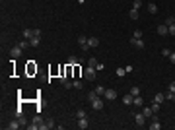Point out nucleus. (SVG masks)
<instances>
[{"label": "nucleus", "mask_w": 175, "mask_h": 130, "mask_svg": "<svg viewBox=\"0 0 175 130\" xmlns=\"http://www.w3.org/2000/svg\"><path fill=\"white\" fill-rule=\"evenodd\" d=\"M90 105H91V109L101 111V109H103V105H105V99L101 97V95H99V97H95V99H93V101H91Z\"/></svg>", "instance_id": "f257e3e1"}, {"label": "nucleus", "mask_w": 175, "mask_h": 130, "mask_svg": "<svg viewBox=\"0 0 175 130\" xmlns=\"http://www.w3.org/2000/svg\"><path fill=\"white\" fill-rule=\"evenodd\" d=\"M21 54H24V49H21L19 45H16V47L10 49V56H12V58H19Z\"/></svg>", "instance_id": "f03ea898"}, {"label": "nucleus", "mask_w": 175, "mask_h": 130, "mask_svg": "<svg viewBox=\"0 0 175 130\" xmlns=\"http://www.w3.org/2000/svg\"><path fill=\"white\" fill-rule=\"evenodd\" d=\"M95 74H97L95 68H91V66H86V70H84L86 80H95Z\"/></svg>", "instance_id": "7ed1b4c3"}, {"label": "nucleus", "mask_w": 175, "mask_h": 130, "mask_svg": "<svg viewBox=\"0 0 175 130\" xmlns=\"http://www.w3.org/2000/svg\"><path fill=\"white\" fill-rule=\"evenodd\" d=\"M103 99H105V101H115V99H117V91L115 89H105Z\"/></svg>", "instance_id": "20e7f679"}, {"label": "nucleus", "mask_w": 175, "mask_h": 130, "mask_svg": "<svg viewBox=\"0 0 175 130\" xmlns=\"http://www.w3.org/2000/svg\"><path fill=\"white\" fill-rule=\"evenodd\" d=\"M78 45L82 47V51H88V49H90V45H88V37H86V35H80V37H78Z\"/></svg>", "instance_id": "39448f33"}, {"label": "nucleus", "mask_w": 175, "mask_h": 130, "mask_svg": "<svg viewBox=\"0 0 175 130\" xmlns=\"http://www.w3.org/2000/svg\"><path fill=\"white\" fill-rule=\"evenodd\" d=\"M134 122L138 124V126H144V124H146V117H144V113H136V115H134Z\"/></svg>", "instance_id": "423d86ee"}, {"label": "nucleus", "mask_w": 175, "mask_h": 130, "mask_svg": "<svg viewBox=\"0 0 175 130\" xmlns=\"http://www.w3.org/2000/svg\"><path fill=\"white\" fill-rule=\"evenodd\" d=\"M132 47H136V49H144V41L142 39H136V37H130V41H129Z\"/></svg>", "instance_id": "0eeeda50"}, {"label": "nucleus", "mask_w": 175, "mask_h": 130, "mask_svg": "<svg viewBox=\"0 0 175 130\" xmlns=\"http://www.w3.org/2000/svg\"><path fill=\"white\" fill-rule=\"evenodd\" d=\"M6 128L8 130H18V128H21V122H19L18 118H16V120H10V122L6 124Z\"/></svg>", "instance_id": "6e6552de"}, {"label": "nucleus", "mask_w": 175, "mask_h": 130, "mask_svg": "<svg viewBox=\"0 0 175 130\" xmlns=\"http://www.w3.org/2000/svg\"><path fill=\"white\" fill-rule=\"evenodd\" d=\"M80 130H86L88 126H90V122H88V117H84V118H78V124H76Z\"/></svg>", "instance_id": "1a4fd4ad"}, {"label": "nucleus", "mask_w": 175, "mask_h": 130, "mask_svg": "<svg viewBox=\"0 0 175 130\" xmlns=\"http://www.w3.org/2000/svg\"><path fill=\"white\" fill-rule=\"evenodd\" d=\"M158 33H160V35H169V27L165 25V23H160V25H158Z\"/></svg>", "instance_id": "9d476101"}, {"label": "nucleus", "mask_w": 175, "mask_h": 130, "mask_svg": "<svg viewBox=\"0 0 175 130\" xmlns=\"http://www.w3.org/2000/svg\"><path fill=\"white\" fill-rule=\"evenodd\" d=\"M142 113H144V117H146V118H154L156 117V113L152 111V107H144Z\"/></svg>", "instance_id": "9b49d317"}, {"label": "nucleus", "mask_w": 175, "mask_h": 130, "mask_svg": "<svg viewBox=\"0 0 175 130\" xmlns=\"http://www.w3.org/2000/svg\"><path fill=\"white\" fill-rule=\"evenodd\" d=\"M123 103H125V105H129V107H130V105L134 103V95H130V93L123 95Z\"/></svg>", "instance_id": "f8f14e48"}, {"label": "nucleus", "mask_w": 175, "mask_h": 130, "mask_svg": "<svg viewBox=\"0 0 175 130\" xmlns=\"http://www.w3.org/2000/svg\"><path fill=\"white\" fill-rule=\"evenodd\" d=\"M60 84L64 85L66 89H70V87H74V85H72V82L68 80V76H62V78H60Z\"/></svg>", "instance_id": "ddd939ff"}, {"label": "nucleus", "mask_w": 175, "mask_h": 130, "mask_svg": "<svg viewBox=\"0 0 175 130\" xmlns=\"http://www.w3.org/2000/svg\"><path fill=\"white\" fill-rule=\"evenodd\" d=\"M150 130H162V124H160V120L154 117V120H152V124H150Z\"/></svg>", "instance_id": "4468645a"}, {"label": "nucleus", "mask_w": 175, "mask_h": 130, "mask_svg": "<svg viewBox=\"0 0 175 130\" xmlns=\"http://www.w3.org/2000/svg\"><path fill=\"white\" fill-rule=\"evenodd\" d=\"M88 45H90V49H93V47L99 45V39L97 37H88Z\"/></svg>", "instance_id": "2eb2a0df"}, {"label": "nucleus", "mask_w": 175, "mask_h": 130, "mask_svg": "<svg viewBox=\"0 0 175 130\" xmlns=\"http://www.w3.org/2000/svg\"><path fill=\"white\" fill-rule=\"evenodd\" d=\"M154 101L162 105L163 101H165V93H156V95H154Z\"/></svg>", "instance_id": "dca6fc26"}, {"label": "nucleus", "mask_w": 175, "mask_h": 130, "mask_svg": "<svg viewBox=\"0 0 175 130\" xmlns=\"http://www.w3.org/2000/svg\"><path fill=\"white\" fill-rule=\"evenodd\" d=\"M78 62H80V60H78L76 56H74V54H72V56H68V60H66V66H76Z\"/></svg>", "instance_id": "f3484780"}, {"label": "nucleus", "mask_w": 175, "mask_h": 130, "mask_svg": "<svg viewBox=\"0 0 175 130\" xmlns=\"http://www.w3.org/2000/svg\"><path fill=\"white\" fill-rule=\"evenodd\" d=\"M39 43H41V37H35L33 35L31 39H29V47H39Z\"/></svg>", "instance_id": "a211bd4d"}, {"label": "nucleus", "mask_w": 175, "mask_h": 130, "mask_svg": "<svg viewBox=\"0 0 175 130\" xmlns=\"http://www.w3.org/2000/svg\"><path fill=\"white\" fill-rule=\"evenodd\" d=\"M115 76H117V78H123V76H127V70H125V66H121V68H117Z\"/></svg>", "instance_id": "6ab92c4d"}, {"label": "nucleus", "mask_w": 175, "mask_h": 130, "mask_svg": "<svg viewBox=\"0 0 175 130\" xmlns=\"http://www.w3.org/2000/svg\"><path fill=\"white\" fill-rule=\"evenodd\" d=\"M129 16H130V20H138V18H140V14H138V10H136V8H132V10H130Z\"/></svg>", "instance_id": "aec40b11"}, {"label": "nucleus", "mask_w": 175, "mask_h": 130, "mask_svg": "<svg viewBox=\"0 0 175 130\" xmlns=\"http://www.w3.org/2000/svg\"><path fill=\"white\" fill-rule=\"evenodd\" d=\"M129 93H130V95H134V97H136V95H140V87H138V85H132V87H130V91H129Z\"/></svg>", "instance_id": "412c9836"}, {"label": "nucleus", "mask_w": 175, "mask_h": 130, "mask_svg": "<svg viewBox=\"0 0 175 130\" xmlns=\"http://www.w3.org/2000/svg\"><path fill=\"white\" fill-rule=\"evenodd\" d=\"M33 35H35V33H33V29H24V37H26V39H27V41L31 39Z\"/></svg>", "instance_id": "4be33fe9"}, {"label": "nucleus", "mask_w": 175, "mask_h": 130, "mask_svg": "<svg viewBox=\"0 0 175 130\" xmlns=\"http://www.w3.org/2000/svg\"><path fill=\"white\" fill-rule=\"evenodd\" d=\"M148 12L150 14H158V6H156L154 2H150V4H148Z\"/></svg>", "instance_id": "5701e85b"}, {"label": "nucleus", "mask_w": 175, "mask_h": 130, "mask_svg": "<svg viewBox=\"0 0 175 130\" xmlns=\"http://www.w3.org/2000/svg\"><path fill=\"white\" fill-rule=\"evenodd\" d=\"M95 97H99V95H97V93H95V89H93V91H90V93H88V101H90V103H91V101H93V99H95Z\"/></svg>", "instance_id": "b1692460"}, {"label": "nucleus", "mask_w": 175, "mask_h": 130, "mask_svg": "<svg viewBox=\"0 0 175 130\" xmlns=\"http://www.w3.org/2000/svg\"><path fill=\"white\" fill-rule=\"evenodd\" d=\"M142 103H144L142 97H140V95H136V97H134V103H132V105H136V107H142Z\"/></svg>", "instance_id": "393cba45"}, {"label": "nucleus", "mask_w": 175, "mask_h": 130, "mask_svg": "<svg viewBox=\"0 0 175 130\" xmlns=\"http://www.w3.org/2000/svg\"><path fill=\"white\" fill-rule=\"evenodd\" d=\"M84 117H88V115H86V111L84 109H78L76 111V118H84Z\"/></svg>", "instance_id": "a878e982"}, {"label": "nucleus", "mask_w": 175, "mask_h": 130, "mask_svg": "<svg viewBox=\"0 0 175 130\" xmlns=\"http://www.w3.org/2000/svg\"><path fill=\"white\" fill-rule=\"evenodd\" d=\"M173 23H175V18H173V16H167V18H165V25H173Z\"/></svg>", "instance_id": "bb28decb"}, {"label": "nucleus", "mask_w": 175, "mask_h": 130, "mask_svg": "<svg viewBox=\"0 0 175 130\" xmlns=\"http://www.w3.org/2000/svg\"><path fill=\"white\" fill-rule=\"evenodd\" d=\"M132 8L140 10V8H142V0H132Z\"/></svg>", "instance_id": "cd10ccee"}, {"label": "nucleus", "mask_w": 175, "mask_h": 130, "mask_svg": "<svg viewBox=\"0 0 175 130\" xmlns=\"http://www.w3.org/2000/svg\"><path fill=\"white\" fill-rule=\"evenodd\" d=\"M95 93H97V95H103V93H105V87H103V85H97V87H95Z\"/></svg>", "instance_id": "c85d7f7f"}, {"label": "nucleus", "mask_w": 175, "mask_h": 130, "mask_svg": "<svg viewBox=\"0 0 175 130\" xmlns=\"http://www.w3.org/2000/svg\"><path fill=\"white\" fill-rule=\"evenodd\" d=\"M72 85H74L76 89H82V87H84V84H82L80 80H76V82H72Z\"/></svg>", "instance_id": "c756f323"}, {"label": "nucleus", "mask_w": 175, "mask_h": 130, "mask_svg": "<svg viewBox=\"0 0 175 130\" xmlns=\"http://www.w3.org/2000/svg\"><path fill=\"white\" fill-rule=\"evenodd\" d=\"M132 37H136V39H142V31H140V29H134Z\"/></svg>", "instance_id": "7c9ffc66"}, {"label": "nucleus", "mask_w": 175, "mask_h": 130, "mask_svg": "<svg viewBox=\"0 0 175 130\" xmlns=\"http://www.w3.org/2000/svg\"><path fill=\"white\" fill-rule=\"evenodd\" d=\"M88 66L95 68V66H97V58H90V60H88Z\"/></svg>", "instance_id": "2f4dec72"}, {"label": "nucleus", "mask_w": 175, "mask_h": 130, "mask_svg": "<svg viewBox=\"0 0 175 130\" xmlns=\"http://www.w3.org/2000/svg\"><path fill=\"white\" fill-rule=\"evenodd\" d=\"M152 111H154V113H160V103H152Z\"/></svg>", "instance_id": "473e14b6"}, {"label": "nucleus", "mask_w": 175, "mask_h": 130, "mask_svg": "<svg viewBox=\"0 0 175 130\" xmlns=\"http://www.w3.org/2000/svg\"><path fill=\"white\" fill-rule=\"evenodd\" d=\"M33 122H37V124H41V122H43V118H41V115H35V117H33Z\"/></svg>", "instance_id": "72a5a7b5"}, {"label": "nucleus", "mask_w": 175, "mask_h": 130, "mask_svg": "<svg viewBox=\"0 0 175 130\" xmlns=\"http://www.w3.org/2000/svg\"><path fill=\"white\" fill-rule=\"evenodd\" d=\"M167 89L171 91V93H175V82H169V85H167Z\"/></svg>", "instance_id": "f704fd0d"}, {"label": "nucleus", "mask_w": 175, "mask_h": 130, "mask_svg": "<svg viewBox=\"0 0 175 130\" xmlns=\"http://www.w3.org/2000/svg\"><path fill=\"white\" fill-rule=\"evenodd\" d=\"M162 54H163V56H167V58H169V54H171V51H169L167 47H165V49H163V51H162Z\"/></svg>", "instance_id": "c9c22d12"}, {"label": "nucleus", "mask_w": 175, "mask_h": 130, "mask_svg": "<svg viewBox=\"0 0 175 130\" xmlns=\"http://www.w3.org/2000/svg\"><path fill=\"white\" fill-rule=\"evenodd\" d=\"M27 128H29V130H39V124H37V122H33V124H29Z\"/></svg>", "instance_id": "e433bc0d"}, {"label": "nucleus", "mask_w": 175, "mask_h": 130, "mask_svg": "<svg viewBox=\"0 0 175 130\" xmlns=\"http://www.w3.org/2000/svg\"><path fill=\"white\" fill-rule=\"evenodd\" d=\"M103 68H105L103 62H97V66H95V70H97V72H99V70H103Z\"/></svg>", "instance_id": "4c0bfd02"}, {"label": "nucleus", "mask_w": 175, "mask_h": 130, "mask_svg": "<svg viewBox=\"0 0 175 130\" xmlns=\"http://www.w3.org/2000/svg\"><path fill=\"white\" fill-rule=\"evenodd\" d=\"M125 70H127V74H130V72H134V66H125Z\"/></svg>", "instance_id": "58836bf2"}, {"label": "nucleus", "mask_w": 175, "mask_h": 130, "mask_svg": "<svg viewBox=\"0 0 175 130\" xmlns=\"http://www.w3.org/2000/svg\"><path fill=\"white\" fill-rule=\"evenodd\" d=\"M169 62H171V64H175V52L171 51V54H169Z\"/></svg>", "instance_id": "ea45409f"}, {"label": "nucleus", "mask_w": 175, "mask_h": 130, "mask_svg": "<svg viewBox=\"0 0 175 130\" xmlns=\"http://www.w3.org/2000/svg\"><path fill=\"white\" fill-rule=\"evenodd\" d=\"M169 35H173V37H175V23H173V25H169Z\"/></svg>", "instance_id": "a19ab883"}, {"label": "nucleus", "mask_w": 175, "mask_h": 130, "mask_svg": "<svg viewBox=\"0 0 175 130\" xmlns=\"http://www.w3.org/2000/svg\"><path fill=\"white\" fill-rule=\"evenodd\" d=\"M165 99H169V101H171V99H173V93H171V91H167V93H165Z\"/></svg>", "instance_id": "79ce46f5"}, {"label": "nucleus", "mask_w": 175, "mask_h": 130, "mask_svg": "<svg viewBox=\"0 0 175 130\" xmlns=\"http://www.w3.org/2000/svg\"><path fill=\"white\" fill-rule=\"evenodd\" d=\"M76 2H78V4H84V2H86V0H76Z\"/></svg>", "instance_id": "37998d69"}, {"label": "nucleus", "mask_w": 175, "mask_h": 130, "mask_svg": "<svg viewBox=\"0 0 175 130\" xmlns=\"http://www.w3.org/2000/svg\"><path fill=\"white\" fill-rule=\"evenodd\" d=\"M171 101H175V93H173V99H171Z\"/></svg>", "instance_id": "c03bdc74"}]
</instances>
